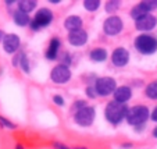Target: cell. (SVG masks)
I'll return each mask as SVG.
<instances>
[{
	"label": "cell",
	"mask_w": 157,
	"mask_h": 149,
	"mask_svg": "<svg viewBox=\"0 0 157 149\" xmlns=\"http://www.w3.org/2000/svg\"><path fill=\"white\" fill-rule=\"evenodd\" d=\"M128 112H129V108L127 106V103H120V102L111 100L106 104L104 117L111 125H118L124 120H127Z\"/></svg>",
	"instance_id": "obj_1"
},
{
	"label": "cell",
	"mask_w": 157,
	"mask_h": 149,
	"mask_svg": "<svg viewBox=\"0 0 157 149\" xmlns=\"http://www.w3.org/2000/svg\"><path fill=\"white\" fill-rule=\"evenodd\" d=\"M150 119V110L145 104H136L133 108H129L127 116V123L132 127H142Z\"/></svg>",
	"instance_id": "obj_2"
},
{
	"label": "cell",
	"mask_w": 157,
	"mask_h": 149,
	"mask_svg": "<svg viewBox=\"0 0 157 149\" xmlns=\"http://www.w3.org/2000/svg\"><path fill=\"white\" fill-rule=\"evenodd\" d=\"M135 49L140 54H153L157 52V38L150 33H140L135 38Z\"/></svg>",
	"instance_id": "obj_3"
},
{
	"label": "cell",
	"mask_w": 157,
	"mask_h": 149,
	"mask_svg": "<svg viewBox=\"0 0 157 149\" xmlns=\"http://www.w3.org/2000/svg\"><path fill=\"white\" fill-rule=\"evenodd\" d=\"M53 21V11L48 7H42L35 13L32 21L29 24V28L32 31H40L43 28L49 27Z\"/></svg>",
	"instance_id": "obj_4"
},
{
	"label": "cell",
	"mask_w": 157,
	"mask_h": 149,
	"mask_svg": "<svg viewBox=\"0 0 157 149\" xmlns=\"http://www.w3.org/2000/svg\"><path fill=\"white\" fill-rule=\"evenodd\" d=\"M95 89H96V93L98 96L100 98H106V96H110V95H114L117 87V81L111 77H99L95 80Z\"/></svg>",
	"instance_id": "obj_5"
},
{
	"label": "cell",
	"mask_w": 157,
	"mask_h": 149,
	"mask_svg": "<svg viewBox=\"0 0 157 149\" xmlns=\"http://www.w3.org/2000/svg\"><path fill=\"white\" fill-rule=\"evenodd\" d=\"M96 119V109L93 106H86V108L77 110L74 113V121L75 124H78L79 127H90L93 124Z\"/></svg>",
	"instance_id": "obj_6"
},
{
	"label": "cell",
	"mask_w": 157,
	"mask_h": 149,
	"mask_svg": "<svg viewBox=\"0 0 157 149\" xmlns=\"http://www.w3.org/2000/svg\"><path fill=\"white\" fill-rule=\"evenodd\" d=\"M72 77V73L70 70L68 66H65L63 63L54 66L50 71V80L52 82L59 84V85H63V84H67Z\"/></svg>",
	"instance_id": "obj_7"
},
{
	"label": "cell",
	"mask_w": 157,
	"mask_h": 149,
	"mask_svg": "<svg viewBox=\"0 0 157 149\" xmlns=\"http://www.w3.org/2000/svg\"><path fill=\"white\" fill-rule=\"evenodd\" d=\"M124 29V21L118 15H110L103 22V32L107 36H116Z\"/></svg>",
	"instance_id": "obj_8"
},
{
	"label": "cell",
	"mask_w": 157,
	"mask_h": 149,
	"mask_svg": "<svg viewBox=\"0 0 157 149\" xmlns=\"http://www.w3.org/2000/svg\"><path fill=\"white\" fill-rule=\"evenodd\" d=\"M111 63L116 67H125L129 63V52L122 46L116 48L111 53Z\"/></svg>",
	"instance_id": "obj_9"
},
{
	"label": "cell",
	"mask_w": 157,
	"mask_h": 149,
	"mask_svg": "<svg viewBox=\"0 0 157 149\" xmlns=\"http://www.w3.org/2000/svg\"><path fill=\"white\" fill-rule=\"evenodd\" d=\"M156 25H157V17H154L153 14H147L145 17H142L140 20L135 21V28L143 33L153 31L156 28Z\"/></svg>",
	"instance_id": "obj_10"
},
{
	"label": "cell",
	"mask_w": 157,
	"mask_h": 149,
	"mask_svg": "<svg viewBox=\"0 0 157 149\" xmlns=\"http://www.w3.org/2000/svg\"><path fill=\"white\" fill-rule=\"evenodd\" d=\"M20 45H21V39L17 33H7L3 41V49L9 54L17 53L18 49H20Z\"/></svg>",
	"instance_id": "obj_11"
},
{
	"label": "cell",
	"mask_w": 157,
	"mask_h": 149,
	"mask_svg": "<svg viewBox=\"0 0 157 149\" xmlns=\"http://www.w3.org/2000/svg\"><path fill=\"white\" fill-rule=\"evenodd\" d=\"M88 42V32L85 29L72 31L68 33V43L75 48H81Z\"/></svg>",
	"instance_id": "obj_12"
},
{
	"label": "cell",
	"mask_w": 157,
	"mask_h": 149,
	"mask_svg": "<svg viewBox=\"0 0 157 149\" xmlns=\"http://www.w3.org/2000/svg\"><path fill=\"white\" fill-rule=\"evenodd\" d=\"M60 48H61V41H60L57 36L52 38L50 42H49L48 49H46V52H44V57H46L48 60H50V61L56 60L57 57H59Z\"/></svg>",
	"instance_id": "obj_13"
},
{
	"label": "cell",
	"mask_w": 157,
	"mask_h": 149,
	"mask_svg": "<svg viewBox=\"0 0 157 149\" xmlns=\"http://www.w3.org/2000/svg\"><path fill=\"white\" fill-rule=\"evenodd\" d=\"M114 100L116 102H120V103H127L131 98H132V89L127 85H121L116 89L114 92Z\"/></svg>",
	"instance_id": "obj_14"
},
{
	"label": "cell",
	"mask_w": 157,
	"mask_h": 149,
	"mask_svg": "<svg viewBox=\"0 0 157 149\" xmlns=\"http://www.w3.org/2000/svg\"><path fill=\"white\" fill-rule=\"evenodd\" d=\"M82 24L83 21L79 15H70L64 20V28L70 32L72 31H78V29H82Z\"/></svg>",
	"instance_id": "obj_15"
},
{
	"label": "cell",
	"mask_w": 157,
	"mask_h": 149,
	"mask_svg": "<svg viewBox=\"0 0 157 149\" xmlns=\"http://www.w3.org/2000/svg\"><path fill=\"white\" fill-rule=\"evenodd\" d=\"M89 57L95 63H103V61H106L107 57H109V52L104 48H93L92 50H90V53H89Z\"/></svg>",
	"instance_id": "obj_16"
},
{
	"label": "cell",
	"mask_w": 157,
	"mask_h": 149,
	"mask_svg": "<svg viewBox=\"0 0 157 149\" xmlns=\"http://www.w3.org/2000/svg\"><path fill=\"white\" fill-rule=\"evenodd\" d=\"M13 21H14L15 24L18 25V27H27V25L31 24V17L27 14V13H22L20 11V10H15L14 13H13Z\"/></svg>",
	"instance_id": "obj_17"
},
{
	"label": "cell",
	"mask_w": 157,
	"mask_h": 149,
	"mask_svg": "<svg viewBox=\"0 0 157 149\" xmlns=\"http://www.w3.org/2000/svg\"><path fill=\"white\" fill-rule=\"evenodd\" d=\"M147 14H151V13H149L140 3H138L136 6H133L132 9H131V11H129L131 18H132V20H135V21L140 20L142 17H145V15H147Z\"/></svg>",
	"instance_id": "obj_18"
},
{
	"label": "cell",
	"mask_w": 157,
	"mask_h": 149,
	"mask_svg": "<svg viewBox=\"0 0 157 149\" xmlns=\"http://www.w3.org/2000/svg\"><path fill=\"white\" fill-rule=\"evenodd\" d=\"M36 4H38V2H35V0H20V2H17L18 10L22 13H27V14H29L31 11L36 9Z\"/></svg>",
	"instance_id": "obj_19"
},
{
	"label": "cell",
	"mask_w": 157,
	"mask_h": 149,
	"mask_svg": "<svg viewBox=\"0 0 157 149\" xmlns=\"http://www.w3.org/2000/svg\"><path fill=\"white\" fill-rule=\"evenodd\" d=\"M145 95L151 100H157V80L151 81L146 85L145 88Z\"/></svg>",
	"instance_id": "obj_20"
},
{
	"label": "cell",
	"mask_w": 157,
	"mask_h": 149,
	"mask_svg": "<svg viewBox=\"0 0 157 149\" xmlns=\"http://www.w3.org/2000/svg\"><path fill=\"white\" fill-rule=\"evenodd\" d=\"M120 6H121V2H120V0H109V2H106V4H104V10H106V13L113 15L114 13L120 9Z\"/></svg>",
	"instance_id": "obj_21"
},
{
	"label": "cell",
	"mask_w": 157,
	"mask_h": 149,
	"mask_svg": "<svg viewBox=\"0 0 157 149\" xmlns=\"http://www.w3.org/2000/svg\"><path fill=\"white\" fill-rule=\"evenodd\" d=\"M100 0H85L83 2V7H85V10H88V11H96V10L100 7Z\"/></svg>",
	"instance_id": "obj_22"
},
{
	"label": "cell",
	"mask_w": 157,
	"mask_h": 149,
	"mask_svg": "<svg viewBox=\"0 0 157 149\" xmlns=\"http://www.w3.org/2000/svg\"><path fill=\"white\" fill-rule=\"evenodd\" d=\"M20 67H21V70H22L25 74H29V73H31V64H29V60H28V57H27V54H25V53L21 54Z\"/></svg>",
	"instance_id": "obj_23"
},
{
	"label": "cell",
	"mask_w": 157,
	"mask_h": 149,
	"mask_svg": "<svg viewBox=\"0 0 157 149\" xmlns=\"http://www.w3.org/2000/svg\"><path fill=\"white\" fill-rule=\"evenodd\" d=\"M0 127L7 128V130H15L17 128V125H15L13 121H10L9 119H6L4 116H0Z\"/></svg>",
	"instance_id": "obj_24"
},
{
	"label": "cell",
	"mask_w": 157,
	"mask_h": 149,
	"mask_svg": "<svg viewBox=\"0 0 157 149\" xmlns=\"http://www.w3.org/2000/svg\"><path fill=\"white\" fill-rule=\"evenodd\" d=\"M149 13H151L153 10L157 9V0H143V2H139Z\"/></svg>",
	"instance_id": "obj_25"
},
{
	"label": "cell",
	"mask_w": 157,
	"mask_h": 149,
	"mask_svg": "<svg viewBox=\"0 0 157 149\" xmlns=\"http://www.w3.org/2000/svg\"><path fill=\"white\" fill-rule=\"evenodd\" d=\"M85 93L89 99H95L98 98V93H96V89H95V85H89V87L85 88Z\"/></svg>",
	"instance_id": "obj_26"
},
{
	"label": "cell",
	"mask_w": 157,
	"mask_h": 149,
	"mask_svg": "<svg viewBox=\"0 0 157 149\" xmlns=\"http://www.w3.org/2000/svg\"><path fill=\"white\" fill-rule=\"evenodd\" d=\"M86 106H89L88 103H86V100H75L74 102V106H72V108H74V110L77 112V110H81V109H83V108H86Z\"/></svg>",
	"instance_id": "obj_27"
},
{
	"label": "cell",
	"mask_w": 157,
	"mask_h": 149,
	"mask_svg": "<svg viewBox=\"0 0 157 149\" xmlns=\"http://www.w3.org/2000/svg\"><path fill=\"white\" fill-rule=\"evenodd\" d=\"M53 103L57 104L59 108H61V106H64V98H63L61 95H54L53 96Z\"/></svg>",
	"instance_id": "obj_28"
},
{
	"label": "cell",
	"mask_w": 157,
	"mask_h": 149,
	"mask_svg": "<svg viewBox=\"0 0 157 149\" xmlns=\"http://www.w3.org/2000/svg\"><path fill=\"white\" fill-rule=\"evenodd\" d=\"M53 148L54 149H74V148H70V146H67L65 143H61V142H54Z\"/></svg>",
	"instance_id": "obj_29"
},
{
	"label": "cell",
	"mask_w": 157,
	"mask_h": 149,
	"mask_svg": "<svg viewBox=\"0 0 157 149\" xmlns=\"http://www.w3.org/2000/svg\"><path fill=\"white\" fill-rule=\"evenodd\" d=\"M21 54H22V53H21V52H20V53H17V54H15V56H14V59H13V66H14V67H18V66H20Z\"/></svg>",
	"instance_id": "obj_30"
},
{
	"label": "cell",
	"mask_w": 157,
	"mask_h": 149,
	"mask_svg": "<svg viewBox=\"0 0 157 149\" xmlns=\"http://www.w3.org/2000/svg\"><path fill=\"white\" fill-rule=\"evenodd\" d=\"M63 64H65V66H68L71 64V57H70L68 53H64V56H63Z\"/></svg>",
	"instance_id": "obj_31"
},
{
	"label": "cell",
	"mask_w": 157,
	"mask_h": 149,
	"mask_svg": "<svg viewBox=\"0 0 157 149\" xmlns=\"http://www.w3.org/2000/svg\"><path fill=\"white\" fill-rule=\"evenodd\" d=\"M150 120H153L154 123H157V106L151 110V113H150Z\"/></svg>",
	"instance_id": "obj_32"
},
{
	"label": "cell",
	"mask_w": 157,
	"mask_h": 149,
	"mask_svg": "<svg viewBox=\"0 0 157 149\" xmlns=\"http://www.w3.org/2000/svg\"><path fill=\"white\" fill-rule=\"evenodd\" d=\"M132 143H131V142H124V143H121V148L122 149H131V148H132Z\"/></svg>",
	"instance_id": "obj_33"
},
{
	"label": "cell",
	"mask_w": 157,
	"mask_h": 149,
	"mask_svg": "<svg viewBox=\"0 0 157 149\" xmlns=\"http://www.w3.org/2000/svg\"><path fill=\"white\" fill-rule=\"evenodd\" d=\"M6 35H7V33L4 32L3 29H0V42H2V43H3V41H4V38H6Z\"/></svg>",
	"instance_id": "obj_34"
},
{
	"label": "cell",
	"mask_w": 157,
	"mask_h": 149,
	"mask_svg": "<svg viewBox=\"0 0 157 149\" xmlns=\"http://www.w3.org/2000/svg\"><path fill=\"white\" fill-rule=\"evenodd\" d=\"M151 135H153V138H157V125L153 128V131H151Z\"/></svg>",
	"instance_id": "obj_35"
},
{
	"label": "cell",
	"mask_w": 157,
	"mask_h": 149,
	"mask_svg": "<svg viewBox=\"0 0 157 149\" xmlns=\"http://www.w3.org/2000/svg\"><path fill=\"white\" fill-rule=\"evenodd\" d=\"M15 149H25V146L21 145V143H18V145H15Z\"/></svg>",
	"instance_id": "obj_36"
},
{
	"label": "cell",
	"mask_w": 157,
	"mask_h": 149,
	"mask_svg": "<svg viewBox=\"0 0 157 149\" xmlns=\"http://www.w3.org/2000/svg\"><path fill=\"white\" fill-rule=\"evenodd\" d=\"M14 3H15V2H13V0H11V2H10V0H7V2H6L7 6H11V4H14Z\"/></svg>",
	"instance_id": "obj_37"
},
{
	"label": "cell",
	"mask_w": 157,
	"mask_h": 149,
	"mask_svg": "<svg viewBox=\"0 0 157 149\" xmlns=\"http://www.w3.org/2000/svg\"><path fill=\"white\" fill-rule=\"evenodd\" d=\"M50 3H53V4H59V3H60V0H50Z\"/></svg>",
	"instance_id": "obj_38"
},
{
	"label": "cell",
	"mask_w": 157,
	"mask_h": 149,
	"mask_svg": "<svg viewBox=\"0 0 157 149\" xmlns=\"http://www.w3.org/2000/svg\"><path fill=\"white\" fill-rule=\"evenodd\" d=\"M74 149H89V148H85V146H77V148H74Z\"/></svg>",
	"instance_id": "obj_39"
}]
</instances>
